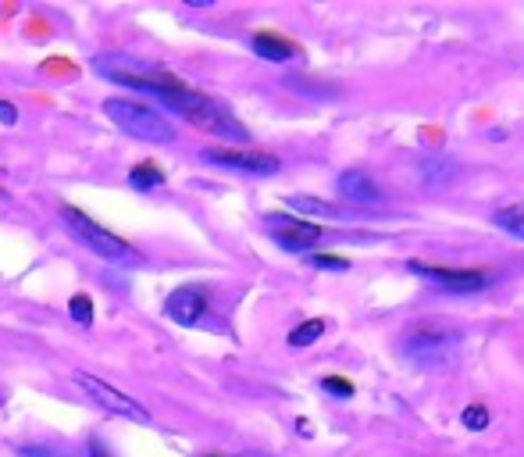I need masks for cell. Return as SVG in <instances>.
<instances>
[{"instance_id": "12", "label": "cell", "mask_w": 524, "mask_h": 457, "mask_svg": "<svg viewBox=\"0 0 524 457\" xmlns=\"http://www.w3.org/2000/svg\"><path fill=\"white\" fill-rule=\"evenodd\" d=\"M250 47H254V54H258V57L271 61V64H285V61H292V57H296V47H292L289 39L275 36V32H258V36L250 39Z\"/></svg>"}, {"instance_id": "9", "label": "cell", "mask_w": 524, "mask_h": 457, "mask_svg": "<svg viewBox=\"0 0 524 457\" xmlns=\"http://www.w3.org/2000/svg\"><path fill=\"white\" fill-rule=\"evenodd\" d=\"M165 315L179 326H204V318L211 315V297L200 286H182L165 300Z\"/></svg>"}, {"instance_id": "14", "label": "cell", "mask_w": 524, "mask_h": 457, "mask_svg": "<svg viewBox=\"0 0 524 457\" xmlns=\"http://www.w3.org/2000/svg\"><path fill=\"white\" fill-rule=\"evenodd\" d=\"M493 225L524 243V204H507V207H500V211L493 215Z\"/></svg>"}, {"instance_id": "17", "label": "cell", "mask_w": 524, "mask_h": 457, "mask_svg": "<svg viewBox=\"0 0 524 457\" xmlns=\"http://www.w3.org/2000/svg\"><path fill=\"white\" fill-rule=\"evenodd\" d=\"M303 261L310 268H321V272H346L350 268V261L346 258H335V254H307Z\"/></svg>"}, {"instance_id": "13", "label": "cell", "mask_w": 524, "mask_h": 457, "mask_svg": "<svg viewBox=\"0 0 524 457\" xmlns=\"http://www.w3.org/2000/svg\"><path fill=\"white\" fill-rule=\"evenodd\" d=\"M289 207L300 215H314V218H353V211L328 204V200H317V197H289Z\"/></svg>"}, {"instance_id": "2", "label": "cell", "mask_w": 524, "mask_h": 457, "mask_svg": "<svg viewBox=\"0 0 524 457\" xmlns=\"http://www.w3.org/2000/svg\"><path fill=\"white\" fill-rule=\"evenodd\" d=\"M61 218H64V225H68V233L82 243V247H89L97 258H104L107 265H122V268H132V265H139V250L136 247H129L122 236H114V233H107L104 225H97L89 215H82L79 207H72V204H64L61 207Z\"/></svg>"}, {"instance_id": "4", "label": "cell", "mask_w": 524, "mask_h": 457, "mask_svg": "<svg viewBox=\"0 0 524 457\" xmlns=\"http://www.w3.org/2000/svg\"><path fill=\"white\" fill-rule=\"evenodd\" d=\"M400 347H403V358L418 368H446V365H453L457 351H461V333L421 326V329H410L400 340Z\"/></svg>"}, {"instance_id": "19", "label": "cell", "mask_w": 524, "mask_h": 457, "mask_svg": "<svg viewBox=\"0 0 524 457\" xmlns=\"http://www.w3.org/2000/svg\"><path fill=\"white\" fill-rule=\"evenodd\" d=\"M68 315H72L79 326H89V322H93V304H89V297H86V293H75V297L68 300Z\"/></svg>"}, {"instance_id": "7", "label": "cell", "mask_w": 524, "mask_h": 457, "mask_svg": "<svg viewBox=\"0 0 524 457\" xmlns=\"http://www.w3.org/2000/svg\"><path fill=\"white\" fill-rule=\"evenodd\" d=\"M264 225L271 233V240L289 254H310V247L321 243V229L303 218H292V215H267Z\"/></svg>"}, {"instance_id": "18", "label": "cell", "mask_w": 524, "mask_h": 457, "mask_svg": "<svg viewBox=\"0 0 524 457\" xmlns=\"http://www.w3.org/2000/svg\"><path fill=\"white\" fill-rule=\"evenodd\" d=\"M461 422H464V429L482 433V429H489V411H486L482 404H468L464 415H461Z\"/></svg>"}, {"instance_id": "6", "label": "cell", "mask_w": 524, "mask_h": 457, "mask_svg": "<svg viewBox=\"0 0 524 457\" xmlns=\"http://www.w3.org/2000/svg\"><path fill=\"white\" fill-rule=\"evenodd\" d=\"M75 379V386L97 404V408H104L107 415H118V419H125V422H139V426H150V411L147 408H139V401H132L129 394H122V390H114V386H107L104 379H97V376H86V372H75L72 376Z\"/></svg>"}, {"instance_id": "24", "label": "cell", "mask_w": 524, "mask_h": 457, "mask_svg": "<svg viewBox=\"0 0 524 457\" xmlns=\"http://www.w3.org/2000/svg\"><path fill=\"white\" fill-rule=\"evenodd\" d=\"M207 457H218V454H207ZM236 457H267V454H236Z\"/></svg>"}, {"instance_id": "20", "label": "cell", "mask_w": 524, "mask_h": 457, "mask_svg": "<svg viewBox=\"0 0 524 457\" xmlns=\"http://www.w3.org/2000/svg\"><path fill=\"white\" fill-rule=\"evenodd\" d=\"M317 386H321L328 397H335V401H353V386H350L346 379H339V376H325Z\"/></svg>"}, {"instance_id": "3", "label": "cell", "mask_w": 524, "mask_h": 457, "mask_svg": "<svg viewBox=\"0 0 524 457\" xmlns=\"http://www.w3.org/2000/svg\"><path fill=\"white\" fill-rule=\"evenodd\" d=\"M104 114L122 132H129L136 140H147V143H172L175 140V125L157 107H147V104H136L125 97H111V100H104Z\"/></svg>"}, {"instance_id": "21", "label": "cell", "mask_w": 524, "mask_h": 457, "mask_svg": "<svg viewBox=\"0 0 524 457\" xmlns=\"http://www.w3.org/2000/svg\"><path fill=\"white\" fill-rule=\"evenodd\" d=\"M18 457H72L68 451H57V447H43V444H21Z\"/></svg>"}, {"instance_id": "22", "label": "cell", "mask_w": 524, "mask_h": 457, "mask_svg": "<svg viewBox=\"0 0 524 457\" xmlns=\"http://www.w3.org/2000/svg\"><path fill=\"white\" fill-rule=\"evenodd\" d=\"M0 122H4V125H14V122H18V111H14V104L0 100Z\"/></svg>"}, {"instance_id": "10", "label": "cell", "mask_w": 524, "mask_h": 457, "mask_svg": "<svg viewBox=\"0 0 524 457\" xmlns=\"http://www.w3.org/2000/svg\"><path fill=\"white\" fill-rule=\"evenodd\" d=\"M335 186H339V197L350 200V204H357V207H378V204L385 200L382 190H378V182H375L368 172H360V168L342 172Z\"/></svg>"}, {"instance_id": "16", "label": "cell", "mask_w": 524, "mask_h": 457, "mask_svg": "<svg viewBox=\"0 0 524 457\" xmlns=\"http://www.w3.org/2000/svg\"><path fill=\"white\" fill-rule=\"evenodd\" d=\"M325 336V322L321 318H310V322H303V326H296L292 333H289V347H310V343H317Z\"/></svg>"}, {"instance_id": "1", "label": "cell", "mask_w": 524, "mask_h": 457, "mask_svg": "<svg viewBox=\"0 0 524 457\" xmlns=\"http://www.w3.org/2000/svg\"><path fill=\"white\" fill-rule=\"evenodd\" d=\"M111 82L129 86V89H139V93L161 100L168 111L182 114L186 122H193V125L204 129V132H215V136H222V140H236V143H247V140H250L247 125H240V118H236L229 107H222V104H218L215 97H207V93L190 89V86L179 82V79H168L165 72H154V75H125V79H111Z\"/></svg>"}, {"instance_id": "23", "label": "cell", "mask_w": 524, "mask_h": 457, "mask_svg": "<svg viewBox=\"0 0 524 457\" xmlns=\"http://www.w3.org/2000/svg\"><path fill=\"white\" fill-rule=\"evenodd\" d=\"M86 457H114V454H111L100 440H89V444H86Z\"/></svg>"}, {"instance_id": "5", "label": "cell", "mask_w": 524, "mask_h": 457, "mask_svg": "<svg viewBox=\"0 0 524 457\" xmlns=\"http://www.w3.org/2000/svg\"><path fill=\"white\" fill-rule=\"evenodd\" d=\"M403 268L410 275L425 279L432 290L450 293V297H471V293H482L493 286V275L475 272V268H439V265H421V261H407Z\"/></svg>"}, {"instance_id": "8", "label": "cell", "mask_w": 524, "mask_h": 457, "mask_svg": "<svg viewBox=\"0 0 524 457\" xmlns=\"http://www.w3.org/2000/svg\"><path fill=\"white\" fill-rule=\"evenodd\" d=\"M207 165L229 168V172H243V175H275L282 165L275 154H261V150H232V147H207L200 154Z\"/></svg>"}, {"instance_id": "11", "label": "cell", "mask_w": 524, "mask_h": 457, "mask_svg": "<svg viewBox=\"0 0 524 457\" xmlns=\"http://www.w3.org/2000/svg\"><path fill=\"white\" fill-rule=\"evenodd\" d=\"M453 175H457V161H453V157H446V154H421V157H418V179H421L428 190L453 182Z\"/></svg>"}, {"instance_id": "15", "label": "cell", "mask_w": 524, "mask_h": 457, "mask_svg": "<svg viewBox=\"0 0 524 457\" xmlns=\"http://www.w3.org/2000/svg\"><path fill=\"white\" fill-rule=\"evenodd\" d=\"M129 186L132 190H157V186H165V172L157 168V165H150V161H143V165H136L132 172H129Z\"/></svg>"}]
</instances>
